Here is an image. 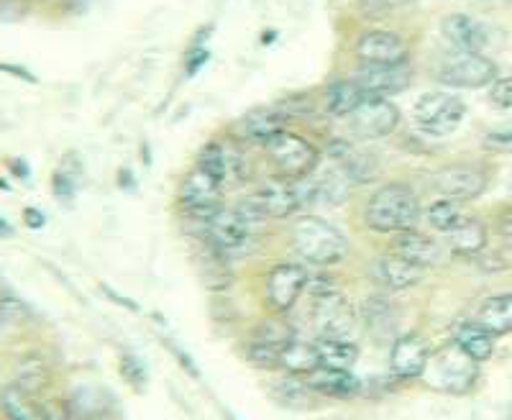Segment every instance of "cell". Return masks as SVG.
I'll use <instances>...</instances> for the list:
<instances>
[{
	"label": "cell",
	"instance_id": "obj_40",
	"mask_svg": "<svg viewBox=\"0 0 512 420\" xmlns=\"http://www.w3.org/2000/svg\"><path fill=\"white\" fill-rule=\"evenodd\" d=\"M382 3H387V6H408L413 0H382Z\"/></svg>",
	"mask_w": 512,
	"mask_h": 420
},
{
	"label": "cell",
	"instance_id": "obj_27",
	"mask_svg": "<svg viewBox=\"0 0 512 420\" xmlns=\"http://www.w3.org/2000/svg\"><path fill=\"white\" fill-rule=\"evenodd\" d=\"M364 100L367 95L354 80H336L320 93V111L331 118H349Z\"/></svg>",
	"mask_w": 512,
	"mask_h": 420
},
{
	"label": "cell",
	"instance_id": "obj_38",
	"mask_svg": "<svg viewBox=\"0 0 512 420\" xmlns=\"http://www.w3.org/2000/svg\"><path fill=\"white\" fill-rule=\"evenodd\" d=\"M24 223L31 228V231H39V228H44L47 218H44V213H41L39 208H26L24 210Z\"/></svg>",
	"mask_w": 512,
	"mask_h": 420
},
{
	"label": "cell",
	"instance_id": "obj_30",
	"mask_svg": "<svg viewBox=\"0 0 512 420\" xmlns=\"http://www.w3.org/2000/svg\"><path fill=\"white\" fill-rule=\"evenodd\" d=\"M318 367H323V364H320V351L318 346H315V341L310 344V341L300 339L290 341V346L285 349L280 362V369H285L292 377H303V380L308 374H313Z\"/></svg>",
	"mask_w": 512,
	"mask_h": 420
},
{
	"label": "cell",
	"instance_id": "obj_32",
	"mask_svg": "<svg viewBox=\"0 0 512 420\" xmlns=\"http://www.w3.org/2000/svg\"><path fill=\"white\" fill-rule=\"evenodd\" d=\"M320 351V364L333 369H351L359 359V346L351 339H318L315 341Z\"/></svg>",
	"mask_w": 512,
	"mask_h": 420
},
{
	"label": "cell",
	"instance_id": "obj_18",
	"mask_svg": "<svg viewBox=\"0 0 512 420\" xmlns=\"http://www.w3.org/2000/svg\"><path fill=\"white\" fill-rule=\"evenodd\" d=\"M431 354V346L420 333H402L390 351L392 374L400 380H418V377H423Z\"/></svg>",
	"mask_w": 512,
	"mask_h": 420
},
{
	"label": "cell",
	"instance_id": "obj_6",
	"mask_svg": "<svg viewBox=\"0 0 512 420\" xmlns=\"http://www.w3.org/2000/svg\"><path fill=\"white\" fill-rule=\"evenodd\" d=\"M433 75L446 88L477 90L489 88L497 80V65L489 57H484V54L451 52L438 62Z\"/></svg>",
	"mask_w": 512,
	"mask_h": 420
},
{
	"label": "cell",
	"instance_id": "obj_16",
	"mask_svg": "<svg viewBox=\"0 0 512 420\" xmlns=\"http://www.w3.org/2000/svg\"><path fill=\"white\" fill-rule=\"evenodd\" d=\"M433 190L441 198L448 200H474L487 190V175L477 167H466V164H456V167H443L433 175Z\"/></svg>",
	"mask_w": 512,
	"mask_h": 420
},
{
	"label": "cell",
	"instance_id": "obj_25",
	"mask_svg": "<svg viewBox=\"0 0 512 420\" xmlns=\"http://www.w3.org/2000/svg\"><path fill=\"white\" fill-rule=\"evenodd\" d=\"M310 390L315 395L336 397V400H346V397L359 395L361 382L356 380V374L351 369H333V367H318L313 374L305 377Z\"/></svg>",
	"mask_w": 512,
	"mask_h": 420
},
{
	"label": "cell",
	"instance_id": "obj_19",
	"mask_svg": "<svg viewBox=\"0 0 512 420\" xmlns=\"http://www.w3.org/2000/svg\"><path fill=\"white\" fill-rule=\"evenodd\" d=\"M0 410H3L6 420H64L59 418L54 405L44 403L34 390L18 385V382L3 387V392H0Z\"/></svg>",
	"mask_w": 512,
	"mask_h": 420
},
{
	"label": "cell",
	"instance_id": "obj_23",
	"mask_svg": "<svg viewBox=\"0 0 512 420\" xmlns=\"http://www.w3.org/2000/svg\"><path fill=\"white\" fill-rule=\"evenodd\" d=\"M287 113L282 108H254V111L244 113L236 123V134L246 141H259L267 144L272 136L285 131Z\"/></svg>",
	"mask_w": 512,
	"mask_h": 420
},
{
	"label": "cell",
	"instance_id": "obj_4",
	"mask_svg": "<svg viewBox=\"0 0 512 420\" xmlns=\"http://www.w3.org/2000/svg\"><path fill=\"white\" fill-rule=\"evenodd\" d=\"M264 154L272 164L274 175L290 182H300L313 175L320 157L318 149L305 136L287 129L264 144Z\"/></svg>",
	"mask_w": 512,
	"mask_h": 420
},
{
	"label": "cell",
	"instance_id": "obj_28",
	"mask_svg": "<svg viewBox=\"0 0 512 420\" xmlns=\"http://www.w3.org/2000/svg\"><path fill=\"white\" fill-rule=\"evenodd\" d=\"M454 344L472 356L474 362H487L495 354V336L487 328L479 326L477 321H461L454 328Z\"/></svg>",
	"mask_w": 512,
	"mask_h": 420
},
{
	"label": "cell",
	"instance_id": "obj_1",
	"mask_svg": "<svg viewBox=\"0 0 512 420\" xmlns=\"http://www.w3.org/2000/svg\"><path fill=\"white\" fill-rule=\"evenodd\" d=\"M420 200L405 182H390L379 187L364 205V221L377 234H400L415 228L420 221Z\"/></svg>",
	"mask_w": 512,
	"mask_h": 420
},
{
	"label": "cell",
	"instance_id": "obj_14",
	"mask_svg": "<svg viewBox=\"0 0 512 420\" xmlns=\"http://www.w3.org/2000/svg\"><path fill=\"white\" fill-rule=\"evenodd\" d=\"M349 126L359 139H384L400 126V108L387 98H367L349 116Z\"/></svg>",
	"mask_w": 512,
	"mask_h": 420
},
{
	"label": "cell",
	"instance_id": "obj_26",
	"mask_svg": "<svg viewBox=\"0 0 512 420\" xmlns=\"http://www.w3.org/2000/svg\"><path fill=\"white\" fill-rule=\"evenodd\" d=\"M443 236H446V246L454 257H479L487 246V226L474 216H464Z\"/></svg>",
	"mask_w": 512,
	"mask_h": 420
},
{
	"label": "cell",
	"instance_id": "obj_10",
	"mask_svg": "<svg viewBox=\"0 0 512 420\" xmlns=\"http://www.w3.org/2000/svg\"><path fill=\"white\" fill-rule=\"evenodd\" d=\"M177 203H180V208L185 210L192 221H205L218 208H223V182H218L216 177H210L208 172L195 167L180 182Z\"/></svg>",
	"mask_w": 512,
	"mask_h": 420
},
{
	"label": "cell",
	"instance_id": "obj_13",
	"mask_svg": "<svg viewBox=\"0 0 512 420\" xmlns=\"http://www.w3.org/2000/svg\"><path fill=\"white\" fill-rule=\"evenodd\" d=\"M354 57L361 65H402L410 59V44L397 31L369 29L356 39Z\"/></svg>",
	"mask_w": 512,
	"mask_h": 420
},
{
	"label": "cell",
	"instance_id": "obj_34",
	"mask_svg": "<svg viewBox=\"0 0 512 420\" xmlns=\"http://www.w3.org/2000/svg\"><path fill=\"white\" fill-rule=\"evenodd\" d=\"M489 103L495 108H512V75L510 77H497L492 85H489Z\"/></svg>",
	"mask_w": 512,
	"mask_h": 420
},
{
	"label": "cell",
	"instance_id": "obj_31",
	"mask_svg": "<svg viewBox=\"0 0 512 420\" xmlns=\"http://www.w3.org/2000/svg\"><path fill=\"white\" fill-rule=\"evenodd\" d=\"M313 395L315 392L310 390L308 382L303 377H292V374L272 385V397L287 410H308L313 405Z\"/></svg>",
	"mask_w": 512,
	"mask_h": 420
},
{
	"label": "cell",
	"instance_id": "obj_17",
	"mask_svg": "<svg viewBox=\"0 0 512 420\" xmlns=\"http://www.w3.org/2000/svg\"><path fill=\"white\" fill-rule=\"evenodd\" d=\"M441 34L454 47V52L484 54V49L489 47V29L469 13H448V16H443Z\"/></svg>",
	"mask_w": 512,
	"mask_h": 420
},
{
	"label": "cell",
	"instance_id": "obj_12",
	"mask_svg": "<svg viewBox=\"0 0 512 420\" xmlns=\"http://www.w3.org/2000/svg\"><path fill=\"white\" fill-rule=\"evenodd\" d=\"M246 200L267 221H282V218H290L295 210L303 208L300 193H297V182L282 180L277 175L264 180L262 185H256L251 195H246Z\"/></svg>",
	"mask_w": 512,
	"mask_h": 420
},
{
	"label": "cell",
	"instance_id": "obj_29",
	"mask_svg": "<svg viewBox=\"0 0 512 420\" xmlns=\"http://www.w3.org/2000/svg\"><path fill=\"white\" fill-rule=\"evenodd\" d=\"M474 321L482 328H487L492 336H507V333H512V292L492 295V298L484 300L479 305Z\"/></svg>",
	"mask_w": 512,
	"mask_h": 420
},
{
	"label": "cell",
	"instance_id": "obj_11",
	"mask_svg": "<svg viewBox=\"0 0 512 420\" xmlns=\"http://www.w3.org/2000/svg\"><path fill=\"white\" fill-rule=\"evenodd\" d=\"M310 275L308 269L300 264L282 262L267 272L264 280V300L267 308L277 315H285L297 305V300L303 298L305 287H308Z\"/></svg>",
	"mask_w": 512,
	"mask_h": 420
},
{
	"label": "cell",
	"instance_id": "obj_24",
	"mask_svg": "<svg viewBox=\"0 0 512 420\" xmlns=\"http://www.w3.org/2000/svg\"><path fill=\"white\" fill-rule=\"evenodd\" d=\"M195 264H198L200 277L210 290H226L231 285V262L213 246V241L205 234L198 236V249H195Z\"/></svg>",
	"mask_w": 512,
	"mask_h": 420
},
{
	"label": "cell",
	"instance_id": "obj_36",
	"mask_svg": "<svg viewBox=\"0 0 512 420\" xmlns=\"http://www.w3.org/2000/svg\"><path fill=\"white\" fill-rule=\"evenodd\" d=\"M121 369H123V377H126V382H131V385H134L136 390H141V387H144L146 369H144V364H141L134 354H123Z\"/></svg>",
	"mask_w": 512,
	"mask_h": 420
},
{
	"label": "cell",
	"instance_id": "obj_9",
	"mask_svg": "<svg viewBox=\"0 0 512 420\" xmlns=\"http://www.w3.org/2000/svg\"><path fill=\"white\" fill-rule=\"evenodd\" d=\"M310 321L318 331V339H351L354 308L341 292L313 290L310 292Z\"/></svg>",
	"mask_w": 512,
	"mask_h": 420
},
{
	"label": "cell",
	"instance_id": "obj_35",
	"mask_svg": "<svg viewBox=\"0 0 512 420\" xmlns=\"http://www.w3.org/2000/svg\"><path fill=\"white\" fill-rule=\"evenodd\" d=\"M482 146L487 152L495 154H512V129H495L484 134Z\"/></svg>",
	"mask_w": 512,
	"mask_h": 420
},
{
	"label": "cell",
	"instance_id": "obj_3",
	"mask_svg": "<svg viewBox=\"0 0 512 420\" xmlns=\"http://www.w3.org/2000/svg\"><path fill=\"white\" fill-rule=\"evenodd\" d=\"M477 377L479 362H474L472 356L456 344H448L431 354L423 372V380L443 395H466L477 385Z\"/></svg>",
	"mask_w": 512,
	"mask_h": 420
},
{
	"label": "cell",
	"instance_id": "obj_20",
	"mask_svg": "<svg viewBox=\"0 0 512 420\" xmlns=\"http://www.w3.org/2000/svg\"><path fill=\"white\" fill-rule=\"evenodd\" d=\"M390 251L397 257L408 259L410 264L420 269H428L441 262V244L433 236L418 231V228H408V231H400V234L392 236Z\"/></svg>",
	"mask_w": 512,
	"mask_h": 420
},
{
	"label": "cell",
	"instance_id": "obj_22",
	"mask_svg": "<svg viewBox=\"0 0 512 420\" xmlns=\"http://www.w3.org/2000/svg\"><path fill=\"white\" fill-rule=\"evenodd\" d=\"M305 190H297L300 193V203H323V205H341L349 198L351 180L341 170H331L326 175L318 177H305Z\"/></svg>",
	"mask_w": 512,
	"mask_h": 420
},
{
	"label": "cell",
	"instance_id": "obj_5",
	"mask_svg": "<svg viewBox=\"0 0 512 420\" xmlns=\"http://www.w3.org/2000/svg\"><path fill=\"white\" fill-rule=\"evenodd\" d=\"M198 223L203 226V234L213 241V246L228 262L246 257L254 249L256 231L239 216L236 208H218L213 216Z\"/></svg>",
	"mask_w": 512,
	"mask_h": 420
},
{
	"label": "cell",
	"instance_id": "obj_7",
	"mask_svg": "<svg viewBox=\"0 0 512 420\" xmlns=\"http://www.w3.org/2000/svg\"><path fill=\"white\" fill-rule=\"evenodd\" d=\"M413 116L415 123H418V129L425 131V134L448 136L454 134L461 126V121H464L466 105L454 93L431 90V93H423L415 100Z\"/></svg>",
	"mask_w": 512,
	"mask_h": 420
},
{
	"label": "cell",
	"instance_id": "obj_2",
	"mask_svg": "<svg viewBox=\"0 0 512 420\" xmlns=\"http://www.w3.org/2000/svg\"><path fill=\"white\" fill-rule=\"evenodd\" d=\"M292 249L313 267H336L349 257V239L320 216H300L290 228Z\"/></svg>",
	"mask_w": 512,
	"mask_h": 420
},
{
	"label": "cell",
	"instance_id": "obj_8",
	"mask_svg": "<svg viewBox=\"0 0 512 420\" xmlns=\"http://www.w3.org/2000/svg\"><path fill=\"white\" fill-rule=\"evenodd\" d=\"M292 339H295V331L290 323L282 315L272 313L251 331L249 344H246V359L259 369H280L282 354Z\"/></svg>",
	"mask_w": 512,
	"mask_h": 420
},
{
	"label": "cell",
	"instance_id": "obj_15",
	"mask_svg": "<svg viewBox=\"0 0 512 420\" xmlns=\"http://www.w3.org/2000/svg\"><path fill=\"white\" fill-rule=\"evenodd\" d=\"M351 80L364 90L367 98H390V95H400L410 88L413 67H410V62H402V65H361Z\"/></svg>",
	"mask_w": 512,
	"mask_h": 420
},
{
	"label": "cell",
	"instance_id": "obj_21",
	"mask_svg": "<svg viewBox=\"0 0 512 420\" xmlns=\"http://www.w3.org/2000/svg\"><path fill=\"white\" fill-rule=\"evenodd\" d=\"M372 277L387 290H408V287H415L420 280H423V269L410 264L408 259L397 257L392 251L382 254L372 262Z\"/></svg>",
	"mask_w": 512,
	"mask_h": 420
},
{
	"label": "cell",
	"instance_id": "obj_39",
	"mask_svg": "<svg viewBox=\"0 0 512 420\" xmlns=\"http://www.w3.org/2000/svg\"><path fill=\"white\" fill-rule=\"evenodd\" d=\"M8 236H13V228H11V223H8V221H3V218H0V239H8Z\"/></svg>",
	"mask_w": 512,
	"mask_h": 420
},
{
	"label": "cell",
	"instance_id": "obj_41",
	"mask_svg": "<svg viewBox=\"0 0 512 420\" xmlns=\"http://www.w3.org/2000/svg\"><path fill=\"white\" fill-rule=\"evenodd\" d=\"M0 323H3V315H0Z\"/></svg>",
	"mask_w": 512,
	"mask_h": 420
},
{
	"label": "cell",
	"instance_id": "obj_33",
	"mask_svg": "<svg viewBox=\"0 0 512 420\" xmlns=\"http://www.w3.org/2000/svg\"><path fill=\"white\" fill-rule=\"evenodd\" d=\"M425 218H428V223H431L436 231L446 234V231H451V228H454L456 223L464 218V213H461V208L456 200L441 198V200H436V203L428 205V210H425Z\"/></svg>",
	"mask_w": 512,
	"mask_h": 420
},
{
	"label": "cell",
	"instance_id": "obj_37",
	"mask_svg": "<svg viewBox=\"0 0 512 420\" xmlns=\"http://www.w3.org/2000/svg\"><path fill=\"white\" fill-rule=\"evenodd\" d=\"M497 234H500V241L505 244V249L512 251V208L505 210L497 221Z\"/></svg>",
	"mask_w": 512,
	"mask_h": 420
}]
</instances>
